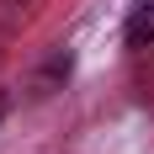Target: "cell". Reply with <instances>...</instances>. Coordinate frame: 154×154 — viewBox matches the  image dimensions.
<instances>
[{
  "label": "cell",
  "instance_id": "3",
  "mask_svg": "<svg viewBox=\"0 0 154 154\" xmlns=\"http://www.w3.org/2000/svg\"><path fill=\"white\" fill-rule=\"evenodd\" d=\"M0 117H5V96H0Z\"/></svg>",
  "mask_w": 154,
  "mask_h": 154
},
{
  "label": "cell",
  "instance_id": "1",
  "mask_svg": "<svg viewBox=\"0 0 154 154\" xmlns=\"http://www.w3.org/2000/svg\"><path fill=\"white\" fill-rule=\"evenodd\" d=\"M122 43L133 53H149L154 48V0H133V11L122 21Z\"/></svg>",
  "mask_w": 154,
  "mask_h": 154
},
{
  "label": "cell",
  "instance_id": "2",
  "mask_svg": "<svg viewBox=\"0 0 154 154\" xmlns=\"http://www.w3.org/2000/svg\"><path fill=\"white\" fill-rule=\"evenodd\" d=\"M37 5H43V0H0V43L27 27L32 16H37Z\"/></svg>",
  "mask_w": 154,
  "mask_h": 154
}]
</instances>
